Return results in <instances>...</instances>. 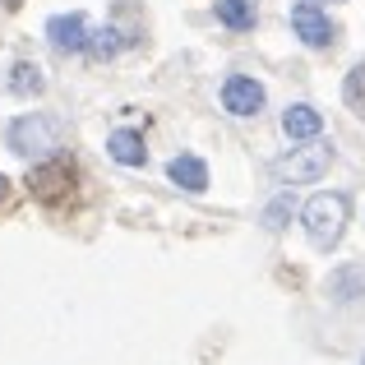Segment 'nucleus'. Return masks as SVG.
Instances as JSON below:
<instances>
[{
  "mask_svg": "<svg viewBox=\"0 0 365 365\" xmlns=\"http://www.w3.org/2000/svg\"><path fill=\"white\" fill-rule=\"evenodd\" d=\"M324 292H329V301H338V305L361 301V296H365V268H361V264H342V268H333L329 282H324Z\"/></svg>",
  "mask_w": 365,
  "mask_h": 365,
  "instance_id": "6e6552de",
  "label": "nucleus"
},
{
  "mask_svg": "<svg viewBox=\"0 0 365 365\" xmlns=\"http://www.w3.org/2000/svg\"><path fill=\"white\" fill-rule=\"evenodd\" d=\"M5 143H9V153H19V158H46V153L61 148V120L42 116V111L19 116L5 130Z\"/></svg>",
  "mask_w": 365,
  "mask_h": 365,
  "instance_id": "7ed1b4c3",
  "label": "nucleus"
},
{
  "mask_svg": "<svg viewBox=\"0 0 365 365\" xmlns=\"http://www.w3.org/2000/svg\"><path fill=\"white\" fill-rule=\"evenodd\" d=\"M167 176L176 180L180 190H190V195H204V190H208V167H204V158H195V153L171 158L167 162Z\"/></svg>",
  "mask_w": 365,
  "mask_h": 365,
  "instance_id": "9d476101",
  "label": "nucleus"
},
{
  "mask_svg": "<svg viewBox=\"0 0 365 365\" xmlns=\"http://www.w3.org/2000/svg\"><path fill=\"white\" fill-rule=\"evenodd\" d=\"M301 222L314 250H333L347 232V195H314L301 208Z\"/></svg>",
  "mask_w": 365,
  "mask_h": 365,
  "instance_id": "f03ea898",
  "label": "nucleus"
},
{
  "mask_svg": "<svg viewBox=\"0 0 365 365\" xmlns=\"http://www.w3.org/2000/svg\"><path fill=\"white\" fill-rule=\"evenodd\" d=\"M5 199H9V180L0 176V204H5Z\"/></svg>",
  "mask_w": 365,
  "mask_h": 365,
  "instance_id": "f3484780",
  "label": "nucleus"
},
{
  "mask_svg": "<svg viewBox=\"0 0 365 365\" xmlns=\"http://www.w3.org/2000/svg\"><path fill=\"white\" fill-rule=\"evenodd\" d=\"M292 213H296V199L292 195H277L273 204L264 208V227H268V232H282V227L292 222Z\"/></svg>",
  "mask_w": 365,
  "mask_h": 365,
  "instance_id": "2eb2a0df",
  "label": "nucleus"
},
{
  "mask_svg": "<svg viewBox=\"0 0 365 365\" xmlns=\"http://www.w3.org/2000/svg\"><path fill=\"white\" fill-rule=\"evenodd\" d=\"M222 107L232 116H259L264 111V83L250 79V74H232L222 83Z\"/></svg>",
  "mask_w": 365,
  "mask_h": 365,
  "instance_id": "0eeeda50",
  "label": "nucleus"
},
{
  "mask_svg": "<svg viewBox=\"0 0 365 365\" xmlns=\"http://www.w3.org/2000/svg\"><path fill=\"white\" fill-rule=\"evenodd\" d=\"M125 42H130V37H125L120 28H111V24H107V28H98V33L88 37V51L98 56V61H111V56H116Z\"/></svg>",
  "mask_w": 365,
  "mask_h": 365,
  "instance_id": "4468645a",
  "label": "nucleus"
},
{
  "mask_svg": "<svg viewBox=\"0 0 365 365\" xmlns=\"http://www.w3.org/2000/svg\"><path fill=\"white\" fill-rule=\"evenodd\" d=\"M292 28H296V37H301L305 46H314V51L333 46V37H338V28L329 24V14H324L314 0H301V5H292Z\"/></svg>",
  "mask_w": 365,
  "mask_h": 365,
  "instance_id": "39448f33",
  "label": "nucleus"
},
{
  "mask_svg": "<svg viewBox=\"0 0 365 365\" xmlns=\"http://www.w3.org/2000/svg\"><path fill=\"white\" fill-rule=\"evenodd\" d=\"M329 167H333V148H329V143H319V139H310L305 148H292L287 158H277L273 162V176L287 180V185H310V180H319Z\"/></svg>",
  "mask_w": 365,
  "mask_h": 365,
  "instance_id": "20e7f679",
  "label": "nucleus"
},
{
  "mask_svg": "<svg viewBox=\"0 0 365 365\" xmlns=\"http://www.w3.org/2000/svg\"><path fill=\"white\" fill-rule=\"evenodd\" d=\"M107 153L120 162V167H143V162H148V148H143V134L139 130H116L107 139Z\"/></svg>",
  "mask_w": 365,
  "mask_h": 365,
  "instance_id": "9b49d317",
  "label": "nucleus"
},
{
  "mask_svg": "<svg viewBox=\"0 0 365 365\" xmlns=\"http://www.w3.org/2000/svg\"><path fill=\"white\" fill-rule=\"evenodd\" d=\"M88 19L74 9V14H51L46 19V42L56 46L61 56H70V51H88Z\"/></svg>",
  "mask_w": 365,
  "mask_h": 365,
  "instance_id": "423d86ee",
  "label": "nucleus"
},
{
  "mask_svg": "<svg viewBox=\"0 0 365 365\" xmlns=\"http://www.w3.org/2000/svg\"><path fill=\"white\" fill-rule=\"evenodd\" d=\"M259 9L255 0H217V24H227L232 33H245V28H255Z\"/></svg>",
  "mask_w": 365,
  "mask_h": 365,
  "instance_id": "ddd939ff",
  "label": "nucleus"
},
{
  "mask_svg": "<svg viewBox=\"0 0 365 365\" xmlns=\"http://www.w3.org/2000/svg\"><path fill=\"white\" fill-rule=\"evenodd\" d=\"M5 88L14 93V98H37V93L46 88V74H42V65H33V61H19L14 70H9Z\"/></svg>",
  "mask_w": 365,
  "mask_h": 365,
  "instance_id": "f8f14e48",
  "label": "nucleus"
},
{
  "mask_svg": "<svg viewBox=\"0 0 365 365\" xmlns=\"http://www.w3.org/2000/svg\"><path fill=\"white\" fill-rule=\"evenodd\" d=\"M282 134L287 139H296V143H310V139H319L324 134V116L310 107V102H296V107H287L282 111Z\"/></svg>",
  "mask_w": 365,
  "mask_h": 365,
  "instance_id": "1a4fd4ad",
  "label": "nucleus"
},
{
  "mask_svg": "<svg viewBox=\"0 0 365 365\" xmlns=\"http://www.w3.org/2000/svg\"><path fill=\"white\" fill-rule=\"evenodd\" d=\"M342 98H347V107L356 111V116H365V65H356V70L347 74V83H342Z\"/></svg>",
  "mask_w": 365,
  "mask_h": 365,
  "instance_id": "dca6fc26",
  "label": "nucleus"
},
{
  "mask_svg": "<svg viewBox=\"0 0 365 365\" xmlns=\"http://www.w3.org/2000/svg\"><path fill=\"white\" fill-rule=\"evenodd\" d=\"M28 195H33L37 204H46V208L74 204V195H79V167H74L70 158L37 162V167L28 171Z\"/></svg>",
  "mask_w": 365,
  "mask_h": 365,
  "instance_id": "f257e3e1",
  "label": "nucleus"
},
{
  "mask_svg": "<svg viewBox=\"0 0 365 365\" xmlns=\"http://www.w3.org/2000/svg\"><path fill=\"white\" fill-rule=\"evenodd\" d=\"M19 5H24V0H5V9H19Z\"/></svg>",
  "mask_w": 365,
  "mask_h": 365,
  "instance_id": "a211bd4d",
  "label": "nucleus"
}]
</instances>
